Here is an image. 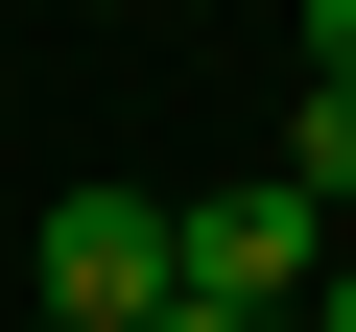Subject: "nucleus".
I'll return each instance as SVG.
<instances>
[{
    "instance_id": "nucleus-1",
    "label": "nucleus",
    "mask_w": 356,
    "mask_h": 332,
    "mask_svg": "<svg viewBox=\"0 0 356 332\" xmlns=\"http://www.w3.org/2000/svg\"><path fill=\"white\" fill-rule=\"evenodd\" d=\"M166 238H191V285H214V308H261V332H285V308L332 285V214L285 190V166H238V190H191Z\"/></svg>"
},
{
    "instance_id": "nucleus-2",
    "label": "nucleus",
    "mask_w": 356,
    "mask_h": 332,
    "mask_svg": "<svg viewBox=\"0 0 356 332\" xmlns=\"http://www.w3.org/2000/svg\"><path fill=\"white\" fill-rule=\"evenodd\" d=\"M166 285H191L166 190H48V308H72V332H143Z\"/></svg>"
},
{
    "instance_id": "nucleus-3",
    "label": "nucleus",
    "mask_w": 356,
    "mask_h": 332,
    "mask_svg": "<svg viewBox=\"0 0 356 332\" xmlns=\"http://www.w3.org/2000/svg\"><path fill=\"white\" fill-rule=\"evenodd\" d=\"M261 166H285V190H309V214H356V95H332V72H309V119H285V142H261Z\"/></svg>"
},
{
    "instance_id": "nucleus-4",
    "label": "nucleus",
    "mask_w": 356,
    "mask_h": 332,
    "mask_svg": "<svg viewBox=\"0 0 356 332\" xmlns=\"http://www.w3.org/2000/svg\"><path fill=\"white\" fill-rule=\"evenodd\" d=\"M309 72H332V95H356V0H309Z\"/></svg>"
},
{
    "instance_id": "nucleus-5",
    "label": "nucleus",
    "mask_w": 356,
    "mask_h": 332,
    "mask_svg": "<svg viewBox=\"0 0 356 332\" xmlns=\"http://www.w3.org/2000/svg\"><path fill=\"white\" fill-rule=\"evenodd\" d=\"M143 332H261V308H214V285H166V308H143Z\"/></svg>"
},
{
    "instance_id": "nucleus-6",
    "label": "nucleus",
    "mask_w": 356,
    "mask_h": 332,
    "mask_svg": "<svg viewBox=\"0 0 356 332\" xmlns=\"http://www.w3.org/2000/svg\"><path fill=\"white\" fill-rule=\"evenodd\" d=\"M285 332H356V261H332V285H309V308H285Z\"/></svg>"
},
{
    "instance_id": "nucleus-7",
    "label": "nucleus",
    "mask_w": 356,
    "mask_h": 332,
    "mask_svg": "<svg viewBox=\"0 0 356 332\" xmlns=\"http://www.w3.org/2000/svg\"><path fill=\"white\" fill-rule=\"evenodd\" d=\"M48 332H72V308H48Z\"/></svg>"
}]
</instances>
